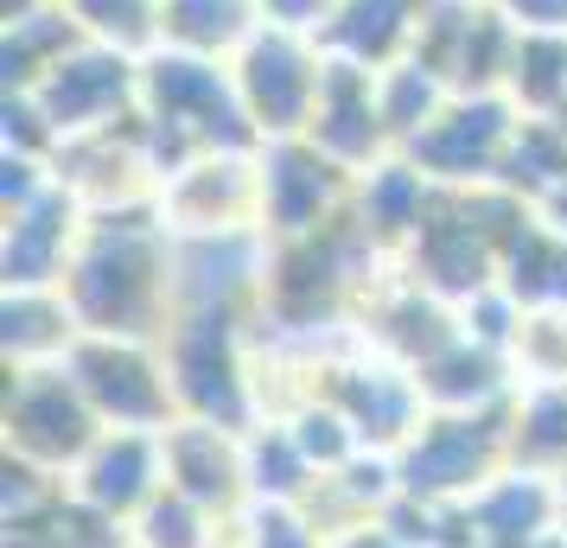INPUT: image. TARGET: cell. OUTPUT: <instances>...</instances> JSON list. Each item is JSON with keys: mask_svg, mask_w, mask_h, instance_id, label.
Returning a JSON list of instances; mask_svg holds the SVG:
<instances>
[{"mask_svg": "<svg viewBox=\"0 0 567 548\" xmlns=\"http://www.w3.org/2000/svg\"><path fill=\"white\" fill-rule=\"evenodd\" d=\"M71 497H83L90 510H103L109 523H134L159 492H166V434L147 427H109L103 441L83 453V466L64 478Z\"/></svg>", "mask_w": 567, "mask_h": 548, "instance_id": "cell-10", "label": "cell"}, {"mask_svg": "<svg viewBox=\"0 0 567 548\" xmlns=\"http://www.w3.org/2000/svg\"><path fill=\"white\" fill-rule=\"evenodd\" d=\"M45 7H64V0H7V20H20V13H45Z\"/></svg>", "mask_w": 567, "mask_h": 548, "instance_id": "cell-26", "label": "cell"}, {"mask_svg": "<svg viewBox=\"0 0 567 548\" xmlns=\"http://www.w3.org/2000/svg\"><path fill=\"white\" fill-rule=\"evenodd\" d=\"M256 7H261V27H281V32H307V39H319L338 0H256Z\"/></svg>", "mask_w": 567, "mask_h": 548, "instance_id": "cell-22", "label": "cell"}, {"mask_svg": "<svg viewBox=\"0 0 567 548\" xmlns=\"http://www.w3.org/2000/svg\"><path fill=\"white\" fill-rule=\"evenodd\" d=\"M83 230H90V210L78 205L71 185H45L32 205L7 210V288H64L71 261L83 249Z\"/></svg>", "mask_w": 567, "mask_h": 548, "instance_id": "cell-11", "label": "cell"}, {"mask_svg": "<svg viewBox=\"0 0 567 548\" xmlns=\"http://www.w3.org/2000/svg\"><path fill=\"white\" fill-rule=\"evenodd\" d=\"M159 7L166 0H64V13L83 27V39L115 45L128 58L159 52Z\"/></svg>", "mask_w": 567, "mask_h": 548, "instance_id": "cell-20", "label": "cell"}, {"mask_svg": "<svg viewBox=\"0 0 567 548\" xmlns=\"http://www.w3.org/2000/svg\"><path fill=\"white\" fill-rule=\"evenodd\" d=\"M166 485L192 504H205L210 517H243L249 510V453L236 427L217 421H173L166 427Z\"/></svg>", "mask_w": 567, "mask_h": 548, "instance_id": "cell-12", "label": "cell"}, {"mask_svg": "<svg viewBox=\"0 0 567 548\" xmlns=\"http://www.w3.org/2000/svg\"><path fill=\"white\" fill-rule=\"evenodd\" d=\"M103 434H109L103 415L90 409V395L71 376V364L13 370V390H7V453L13 459L71 478Z\"/></svg>", "mask_w": 567, "mask_h": 548, "instance_id": "cell-2", "label": "cell"}, {"mask_svg": "<svg viewBox=\"0 0 567 548\" xmlns=\"http://www.w3.org/2000/svg\"><path fill=\"white\" fill-rule=\"evenodd\" d=\"M83 332L103 339H166L173 332V230L154 210L90 217L83 249L64 275Z\"/></svg>", "mask_w": 567, "mask_h": 548, "instance_id": "cell-1", "label": "cell"}, {"mask_svg": "<svg viewBox=\"0 0 567 548\" xmlns=\"http://www.w3.org/2000/svg\"><path fill=\"white\" fill-rule=\"evenodd\" d=\"M516 128H523V108L504 90H472V96H453V103L440 108L402 154L440 192H485V185H497V166L511 154Z\"/></svg>", "mask_w": 567, "mask_h": 548, "instance_id": "cell-3", "label": "cell"}, {"mask_svg": "<svg viewBox=\"0 0 567 548\" xmlns=\"http://www.w3.org/2000/svg\"><path fill=\"white\" fill-rule=\"evenodd\" d=\"M159 224L173 236H230L261 230V154H198L159 185Z\"/></svg>", "mask_w": 567, "mask_h": 548, "instance_id": "cell-8", "label": "cell"}, {"mask_svg": "<svg viewBox=\"0 0 567 548\" xmlns=\"http://www.w3.org/2000/svg\"><path fill=\"white\" fill-rule=\"evenodd\" d=\"M230 548H326V536L300 504H249L230 523Z\"/></svg>", "mask_w": 567, "mask_h": 548, "instance_id": "cell-21", "label": "cell"}, {"mask_svg": "<svg viewBox=\"0 0 567 548\" xmlns=\"http://www.w3.org/2000/svg\"><path fill=\"white\" fill-rule=\"evenodd\" d=\"M504 96L523 115H548V122L561 115L567 108V32H516Z\"/></svg>", "mask_w": 567, "mask_h": 548, "instance_id": "cell-17", "label": "cell"}, {"mask_svg": "<svg viewBox=\"0 0 567 548\" xmlns=\"http://www.w3.org/2000/svg\"><path fill=\"white\" fill-rule=\"evenodd\" d=\"M536 217L548 224V230H561V236H567V185H561V192H548V198H542V205H536Z\"/></svg>", "mask_w": 567, "mask_h": 548, "instance_id": "cell-25", "label": "cell"}, {"mask_svg": "<svg viewBox=\"0 0 567 548\" xmlns=\"http://www.w3.org/2000/svg\"><path fill=\"white\" fill-rule=\"evenodd\" d=\"M307 141L326 159H338L351 179L395 154V134H389L383 103H377V71L326 58V83H319V108H312Z\"/></svg>", "mask_w": 567, "mask_h": 548, "instance_id": "cell-9", "label": "cell"}, {"mask_svg": "<svg viewBox=\"0 0 567 548\" xmlns=\"http://www.w3.org/2000/svg\"><path fill=\"white\" fill-rule=\"evenodd\" d=\"M421 20H427V0H338L319 45H326V58H344V64H363V71H389V64L414 58Z\"/></svg>", "mask_w": 567, "mask_h": 548, "instance_id": "cell-13", "label": "cell"}, {"mask_svg": "<svg viewBox=\"0 0 567 548\" xmlns=\"http://www.w3.org/2000/svg\"><path fill=\"white\" fill-rule=\"evenodd\" d=\"M27 96L39 103V115L52 122L58 147H64L71 134H96L109 122H128L141 108V58L83 39L78 52L58 58L52 71L32 83Z\"/></svg>", "mask_w": 567, "mask_h": 548, "instance_id": "cell-7", "label": "cell"}, {"mask_svg": "<svg viewBox=\"0 0 567 548\" xmlns=\"http://www.w3.org/2000/svg\"><path fill=\"white\" fill-rule=\"evenodd\" d=\"M7 548H134V536H128V523H109L103 510H90L64 485L39 510L7 517Z\"/></svg>", "mask_w": 567, "mask_h": 548, "instance_id": "cell-16", "label": "cell"}, {"mask_svg": "<svg viewBox=\"0 0 567 548\" xmlns=\"http://www.w3.org/2000/svg\"><path fill=\"white\" fill-rule=\"evenodd\" d=\"M261 27L256 0H166L159 7V45L198 58H224L230 64Z\"/></svg>", "mask_w": 567, "mask_h": 548, "instance_id": "cell-15", "label": "cell"}, {"mask_svg": "<svg viewBox=\"0 0 567 548\" xmlns=\"http://www.w3.org/2000/svg\"><path fill=\"white\" fill-rule=\"evenodd\" d=\"M326 548H414L402 529L389 517H370V523H358V529H344V536H332Z\"/></svg>", "mask_w": 567, "mask_h": 548, "instance_id": "cell-24", "label": "cell"}, {"mask_svg": "<svg viewBox=\"0 0 567 548\" xmlns=\"http://www.w3.org/2000/svg\"><path fill=\"white\" fill-rule=\"evenodd\" d=\"M71 376L83 383V395L103 415V427L166 434L179 421V395H173V370H166V344L159 339H103V332H83V344L71 351Z\"/></svg>", "mask_w": 567, "mask_h": 548, "instance_id": "cell-4", "label": "cell"}, {"mask_svg": "<svg viewBox=\"0 0 567 548\" xmlns=\"http://www.w3.org/2000/svg\"><path fill=\"white\" fill-rule=\"evenodd\" d=\"M261 230L268 242H293V236H312L338 224L351 210V192L358 179L326 159L307 134H281V141H261Z\"/></svg>", "mask_w": 567, "mask_h": 548, "instance_id": "cell-6", "label": "cell"}, {"mask_svg": "<svg viewBox=\"0 0 567 548\" xmlns=\"http://www.w3.org/2000/svg\"><path fill=\"white\" fill-rule=\"evenodd\" d=\"M516 32H567V0H497Z\"/></svg>", "mask_w": 567, "mask_h": 548, "instance_id": "cell-23", "label": "cell"}, {"mask_svg": "<svg viewBox=\"0 0 567 548\" xmlns=\"http://www.w3.org/2000/svg\"><path fill=\"white\" fill-rule=\"evenodd\" d=\"M230 77L261 141L307 134L312 108H319V83H326V45L307 32L256 27V39L230 58Z\"/></svg>", "mask_w": 567, "mask_h": 548, "instance_id": "cell-5", "label": "cell"}, {"mask_svg": "<svg viewBox=\"0 0 567 548\" xmlns=\"http://www.w3.org/2000/svg\"><path fill=\"white\" fill-rule=\"evenodd\" d=\"M377 103H383V122H389V134H395V154H402L414 134L427 128L446 103H453V83L440 77L434 64L402 58V64L377 71Z\"/></svg>", "mask_w": 567, "mask_h": 548, "instance_id": "cell-18", "label": "cell"}, {"mask_svg": "<svg viewBox=\"0 0 567 548\" xmlns=\"http://www.w3.org/2000/svg\"><path fill=\"white\" fill-rule=\"evenodd\" d=\"M230 523L210 517L205 504H192V497H179L173 485H166V492H159L154 504L128 523V536H134V548H230V542H224V529H230Z\"/></svg>", "mask_w": 567, "mask_h": 548, "instance_id": "cell-19", "label": "cell"}, {"mask_svg": "<svg viewBox=\"0 0 567 548\" xmlns=\"http://www.w3.org/2000/svg\"><path fill=\"white\" fill-rule=\"evenodd\" d=\"M83 344V319L64 288H7V364L52 370Z\"/></svg>", "mask_w": 567, "mask_h": 548, "instance_id": "cell-14", "label": "cell"}]
</instances>
